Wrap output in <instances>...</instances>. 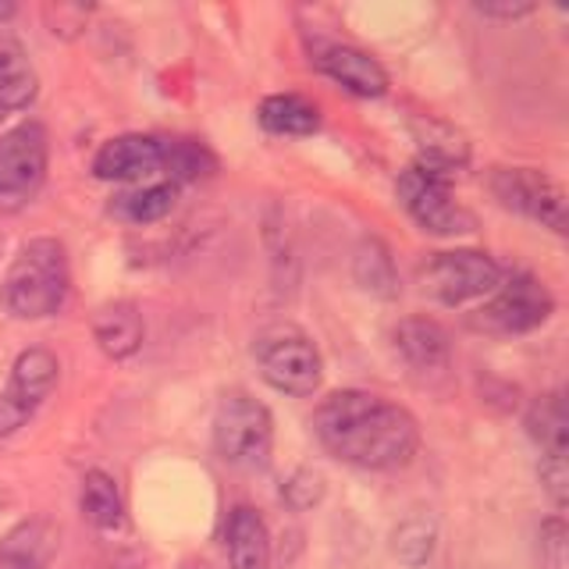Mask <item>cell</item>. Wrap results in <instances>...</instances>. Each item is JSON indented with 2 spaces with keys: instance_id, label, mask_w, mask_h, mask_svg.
Listing matches in <instances>:
<instances>
[{
  "instance_id": "1",
  "label": "cell",
  "mask_w": 569,
  "mask_h": 569,
  "mask_svg": "<svg viewBox=\"0 0 569 569\" xmlns=\"http://www.w3.org/2000/svg\"><path fill=\"white\" fill-rule=\"evenodd\" d=\"M313 435L335 459L360 470H402L420 449L417 417L360 388L331 391L313 409Z\"/></svg>"
},
{
  "instance_id": "2",
  "label": "cell",
  "mask_w": 569,
  "mask_h": 569,
  "mask_svg": "<svg viewBox=\"0 0 569 569\" xmlns=\"http://www.w3.org/2000/svg\"><path fill=\"white\" fill-rule=\"evenodd\" d=\"M68 289L71 274L64 246L58 239H32L18 249L14 263L8 267L0 302L18 320H43L64 307Z\"/></svg>"
},
{
  "instance_id": "3",
  "label": "cell",
  "mask_w": 569,
  "mask_h": 569,
  "mask_svg": "<svg viewBox=\"0 0 569 569\" xmlns=\"http://www.w3.org/2000/svg\"><path fill=\"white\" fill-rule=\"evenodd\" d=\"M274 449L271 409L246 391H228L213 413V452L231 470H263Z\"/></svg>"
},
{
  "instance_id": "4",
  "label": "cell",
  "mask_w": 569,
  "mask_h": 569,
  "mask_svg": "<svg viewBox=\"0 0 569 569\" xmlns=\"http://www.w3.org/2000/svg\"><path fill=\"white\" fill-rule=\"evenodd\" d=\"M253 360L260 378L284 391V396L307 399L325 381V360L313 338L296 325H271L253 338Z\"/></svg>"
},
{
  "instance_id": "5",
  "label": "cell",
  "mask_w": 569,
  "mask_h": 569,
  "mask_svg": "<svg viewBox=\"0 0 569 569\" xmlns=\"http://www.w3.org/2000/svg\"><path fill=\"white\" fill-rule=\"evenodd\" d=\"M396 192L409 218L431 236H462L473 228V218L459 207L452 192V168L438 164L431 157H420L413 168H406Z\"/></svg>"
},
{
  "instance_id": "6",
  "label": "cell",
  "mask_w": 569,
  "mask_h": 569,
  "mask_svg": "<svg viewBox=\"0 0 569 569\" xmlns=\"http://www.w3.org/2000/svg\"><path fill=\"white\" fill-rule=\"evenodd\" d=\"M551 310H556V299L545 284L533 274L516 271L506 281H498L495 296L480 310H473L470 325L488 335H527L541 328Z\"/></svg>"
},
{
  "instance_id": "7",
  "label": "cell",
  "mask_w": 569,
  "mask_h": 569,
  "mask_svg": "<svg viewBox=\"0 0 569 569\" xmlns=\"http://www.w3.org/2000/svg\"><path fill=\"white\" fill-rule=\"evenodd\" d=\"M423 292L435 296L445 307H462L477 296H488L502 281V267L480 249H449L435 253L420 267Z\"/></svg>"
},
{
  "instance_id": "8",
  "label": "cell",
  "mask_w": 569,
  "mask_h": 569,
  "mask_svg": "<svg viewBox=\"0 0 569 569\" xmlns=\"http://www.w3.org/2000/svg\"><path fill=\"white\" fill-rule=\"evenodd\" d=\"M488 186L502 207L566 236V192L556 178L538 168H495Z\"/></svg>"
},
{
  "instance_id": "9",
  "label": "cell",
  "mask_w": 569,
  "mask_h": 569,
  "mask_svg": "<svg viewBox=\"0 0 569 569\" xmlns=\"http://www.w3.org/2000/svg\"><path fill=\"white\" fill-rule=\"evenodd\" d=\"M47 129L40 121H22L0 139V196L18 200L40 189L47 174Z\"/></svg>"
},
{
  "instance_id": "10",
  "label": "cell",
  "mask_w": 569,
  "mask_h": 569,
  "mask_svg": "<svg viewBox=\"0 0 569 569\" xmlns=\"http://www.w3.org/2000/svg\"><path fill=\"white\" fill-rule=\"evenodd\" d=\"M93 174L103 182H150L164 174V139L153 136H118L107 139L93 157Z\"/></svg>"
},
{
  "instance_id": "11",
  "label": "cell",
  "mask_w": 569,
  "mask_h": 569,
  "mask_svg": "<svg viewBox=\"0 0 569 569\" xmlns=\"http://www.w3.org/2000/svg\"><path fill=\"white\" fill-rule=\"evenodd\" d=\"M317 68L325 71L331 82L349 89L352 97H385L388 93V71L370 58L360 47L335 43L317 53Z\"/></svg>"
},
{
  "instance_id": "12",
  "label": "cell",
  "mask_w": 569,
  "mask_h": 569,
  "mask_svg": "<svg viewBox=\"0 0 569 569\" xmlns=\"http://www.w3.org/2000/svg\"><path fill=\"white\" fill-rule=\"evenodd\" d=\"M58 373H61L58 356H53L50 349H43V346H32V349H26L14 360V367H11V385H8L4 396L14 406H22L26 413L32 417L36 409L47 402L50 391L58 388Z\"/></svg>"
},
{
  "instance_id": "13",
  "label": "cell",
  "mask_w": 569,
  "mask_h": 569,
  "mask_svg": "<svg viewBox=\"0 0 569 569\" xmlns=\"http://www.w3.org/2000/svg\"><path fill=\"white\" fill-rule=\"evenodd\" d=\"M231 569H271V533L253 506H236L224 527Z\"/></svg>"
},
{
  "instance_id": "14",
  "label": "cell",
  "mask_w": 569,
  "mask_h": 569,
  "mask_svg": "<svg viewBox=\"0 0 569 569\" xmlns=\"http://www.w3.org/2000/svg\"><path fill=\"white\" fill-rule=\"evenodd\" d=\"M391 342L402 352V360L417 370H438L449 363V331H445L438 320L431 317H406L391 331Z\"/></svg>"
},
{
  "instance_id": "15",
  "label": "cell",
  "mask_w": 569,
  "mask_h": 569,
  "mask_svg": "<svg viewBox=\"0 0 569 569\" xmlns=\"http://www.w3.org/2000/svg\"><path fill=\"white\" fill-rule=\"evenodd\" d=\"M58 533L43 520H26L0 541V569H50Z\"/></svg>"
},
{
  "instance_id": "16",
  "label": "cell",
  "mask_w": 569,
  "mask_h": 569,
  "mask_svg": "<svg viewBox=\"0 0 569 569\" xmlns=\"http://www.w3.org/2000/svg\"><path fill=\"white\" fill-rule=\"evenodd\" d=\"M527 435L533 445H538L541 462H566L569 420H566L562 391H548V396L533 399L530 413H527Z\"/></svg>"
},
{
  "instance_id": "17",
  "label": "cell",
  "mask_w": 569,
  "mask_h": 569,
  "mask_svg": "<svg viewBox=\"0 0 569 569\" xmlns=\"http://www.w3.org/2000/svg\"><path fill=\"white\" fill-rule=\"evenodd\" d=\"M93 338L111 360H129L142 346V313L132 302H107L93 317Z\"/></svg>"
},
{
  "instance_id": "18",
  "label": "cell",
  "mask_w": 569,
  "mask_h": 569,
  "mask_svg": "<svg viewBox=\"0 0 569 569\" xmlns=\"http://www.w3.org/2000/svg\"><path fill=\"white\" fill-rule=\"evenodd\" d=\"M174 200H178V186L168 182V178H160V182H142L136 189L114 192V200L107 210H111L114 221H124V224H153L168 218L174 210Z\"/></svg>"
},
{
  "instance_id": "19",
  "label": "cell",
  "mask_w": 569,
  "mask_h": 569,
  "mask_svg": "<svg viewBox=\"0 0 569 569\" xmlns=\"http://www.w3.org/2000/svg\"><path fill=\"white\" fill-rule=\"evenodd\" d=\"M40 93V79L22 43L0 40V111H26Z\"/></svg>"
},
{
  "instance_id": "20",
  "label": "cell",
  "mask_w": 569,
  "mask_h": 569,
  "mask_svg": "<svg viewBox=\"0 0 569 569\" xmlns=\"http://www.w3.org/2000/svg\"><path fill=\"white\" fill-rule=\"evenodd\" d=\"M260 124L271 136H310L320 129V111L299 93H274L260 103Z\"/></svg>"
},
{
  "instance_id": "21",
  "label": "cell",
  "mask_w": 569,
  "mask_h": 569,
  "mask_svg": "<svg viewBox=\"0 0 569 569\" xmlns=\"http://www.w3.org/2000/svg\"><path fill=\"white\" fill-rule=\"evenodd\" d=\"M352 278L360 289H367L370 296H381L391 299L399 292V274H396V263H391L388 246L378 239H363L356 246V257H352Z\"/></svg>"
},
{
  "instance_id": "22",
  "label": "cell",
  "mask_w": 569,
  "mask_h": 569,
  "mask_svg": "<svg viewBox=\"0 0 569 569\" xmlns=\"http://www.w3.org/2000/svg\"><path fill=\"white\" fill-rule=\"evenodd\" d=\"M82 516L100 530H118L124 523V502L118 480L103 470H89L82 480Z\"/></svg>"
},
{
  "instance_id": "23",
  "label": "cell",
  "mask_w": 569,
  "mask_h": 569,
  "mask_svg": "<svg viewBox=\"0 0 569 569\" xmlns=\"http://www.w3.org/2000/svg\"><path fill=\"white\" fill-rule=\"evenodd\" d=\"M218 168L213 153L203 147V142L192 139H164V174L168 182L182 186V182H196V178L210 174Z\"/></svg>"
},
{
  "instance_id": "24",
  "label": "cell",
  "mask_w": 569,
  "mask_h": 569,
  "mask_svg": "<svg viewBox=\"0 0 569 569\" xmlns=\"http://www.w3.org/2000/svg\"><path fill=\"white\" fill-rule=\"evenodd\" d=\"M391 551H396L406 566H423L435 551V527L427 520H406L396 530V545H391Z\"/></svg>"
},
{
  "instance_id": "25",
  "label": "cell",
  "mask_w": 569,
  "mask_h": 569,
  "mask_svg": "<svg viewBox=\"0 0 569 569\" xmlns=\"http://www.w3.org/2000/svg\"><path fill=\"white\" fill-rule=\"evenodd\" d=\"M281 495L292 509H310L320 502V495H325V480H320L313 470H296Z\"/></svg>"
},
{
  "instance_id": "26",
  "label": "cell",
  "mask_w": 569,
  "mask_h": 569,
  "mask_svg": "<svg viewBox=\"0 0 569 569\" xmlns=\"http://www.w3.org/2000/svg\"><path fill=\"white\" fill-rule=\"evenodd\" d=\"M29 423V413L22 406H14L4 391H0V438H8V435H14L18 427H26Z\"/></svg>"
},
{
  "instance_id": "27",
  "label": "cell",
  "mask_w": 569,
  "mask_h": 569,
  "mask_svg": "<svg viewBox=\"0 0 569 569\" xmlns=\"http://www.w3.org/2000/svg\"><path fill=\"white\" fill-rule=\"evenodd\" d=\"M480 14L488 18H506V22H512V18H523L533 11V4H509V0H488V4H473Z\"/></svg>"
},
{
  "instance_id": "28",
  "label": "cell",
  "mask_w": 569,
  "mask_h": 569,
  "mask_svg": "<svg viewBox=\"0 0 569 569\" xmlns=\"http://www.w3.org/2000/svg\"><path fill=\"white\" fill-rule=\"evenodd\" d=\"M186 569H203V566H186Z\"/></svg>"
}]
</instances>
